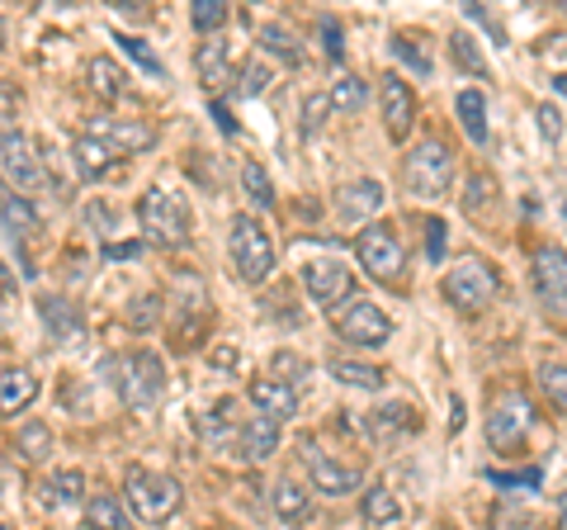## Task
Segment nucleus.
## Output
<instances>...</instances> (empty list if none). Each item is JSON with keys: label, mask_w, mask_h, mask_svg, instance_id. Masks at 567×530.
I'll use <instances>...</instances> for the list:
<instances>
[{"label": "nucleus", "mask_w": 567, "mask_h": 530, "mask_svg": "<svg viewBox=\"0 0 567 530\" xmlns=\"http://www.w3.org/2000/svg\"><path fill=\"white\" fill-rule=\"evenodd\" d=\"M137 223H142V233H147V242H156V246H185V237H189L185 194L152 185L137 204Z\"/></svg>", "instance_id": "f257e3e1"}, {"label": "nucleus", "mask_w": 567, "mask_h": 530, "mask_svg": "<svg viewBox=\"0 0 567 530\" xmlns=\"http://www.w3.org/2000/svg\"><path fill=\"white\" fill-rule=\"evenodd\" d=\"M123 492H128V507L142 521H171L185 502V488L175 483L171 473H152L142 465H133L128 473H123Z\"/></svg>", "instance_id": "f03ea898"}, {"label": "nucleus", "mask_w": 567, "mask_h": 530, "mask_svg": "<svg viewBox=\"0 0 567 530\" xmlns=\"http://www.w3.org/2000/svg\"><path fill=\"white\" fill-rule=\"evenodd\" d=\"M227 256H233L237 275L246 279V285H265V279L275 275V242L256 218H246V214L233 223V233H227Z\"/></svg>", "instance_id": "7ed1b4c3"}, {"label": "nucleus", "mask_w": 567, "mask_h": 530, "mask_svg": "<svg viewBox=\"0 0 567 530\" xmlns=\"http://www.w3.org/2000/svg\"><path fill=\"white\" fill-rule=\"evenodd\" d=\"M104 375H118V394L133 402V408H156L166 394V365L152 356V350H137L128 360H110Z\"/></svg>", "instance_id": "20e7f679"}, {"label": "nucleus", "mask_w": 567, "mask_h": 530, "mask_svg": "<svg viewBox=\"0 0 567 530\" xmlns=\"http://www.w3.org/2000/svg\"><path fill=\"white\" fill-rule=\"evenodd\" d=\"M354 252H360V265L383 285H393V279L406 271V246L402 237L393 233L388 223H369L360 227V237H354Z\"/></svg>", "instance_id": "39448f33"}, {"label": "nucleus", "mask_w": 567, "mask_h": 530, "mask_svg": "<svg viewBox=\"0 0 567 530\" xmlns=\"http://www.w3.org/2000/svg\"><path fill=\"white\" fill-rule=\"evenodd\" d=\"M450 175H454V156L445 143H421L412 156H406V171H402V181L406 190L416 194V200H440V194L450 190Z\"/></svg>", "instance_id": "423d86ee"}, {"label": "nucleus", "mask_w": 567, "mask_h": 530, "mask_svg": "<svg viewBox=\"0 0 567 530\" xmlns=\"http://www.w3.org/2000/svg\"><path fill=\"white\" fill-rule=\"evenodd\" d=\"M496 289H502V279H496V271L483 261V256H468V261H458L454 271L445 275V298L454 308H464V313H477V308H487Z\"/></svg>", "instance_id": "0eeeda50"}, {"label": "nucleus", "mask_w": 567, "mask_h": 530, "mask_svg": "<svg viewBox=\"0 0 567 530\" xmlns=\"http://www.w3.org/2000/svg\"><path fill=\"white\" fill-rule=\"evenodd\" d=\"M0 171H6V185L20 194H39L48 185V171L33 156V137L20 129H0Z\"/></svg>", "instance_id": "6e6552de"}, {"label": "nucleus", "mask_w": 567, "mask_h": 530, "mask_svg": "<svg viewBox=\"0 0 567 530\" xmlns=\"http://www.w3.org/2000/svg\"><path fill=\"white\" fill-rule=\"evenodd\" d=\"M535 427V408H529V398L520 388H506V394H496L492 412H487V440L492 450H516L520 440L529 436Z\"/></svg>", "instance_id": "1a4fd4ad"}, {"label": "nucleus", "mask_w": 567, "mask_h": 530, "mask_svg": "<svg viewBox=\"0 0 567 530\" xmlns=\"http://www.w3.org/2000/svg\"><path fill=\"white\" fill-rule=\"evenodd\" d=\"M336 332H341L350 346H383L388 337H393V323H388V313L379 304L350 298L346 308H336Z\"/></svg>", "instance_id": "9d476101"}, {"label": "nucleus", "mask_w": 567, "mask_h": 530, "mask_svg": "<svg viewBox=\"0 0 567 530\" xmlns=\"http://www.w3.org/2000/svg\"><path fill=\"white\" fill-rule=\"evenodd\" d=\"M535 289L548 313L567 317V252L563 246H539L535 252Z\"/></svg>", "instance_id": "9b49d317"}, {"label": "nucleus", "mask_w": 567, "mask_h": 530, "mask_svg": "<svg viewBox=\"0 0 567 530\" xmlns=\"http://www.w3.org/2000/svg\"><path fill=\"white\" fill-rule=\"evenodd\" d=\"M350 271L341 261H312L308 271H303V289L312 304H322V308H336V304H350Z\"/></svg>", "instance_id": "f8f14e48"}, {"label": "nucleus", "mask_w": 567, "mask_h": 530, "mask_svg": "<svg viewBox=\"0 0 567 530\" xmlns=\"http://www.w3.org/2000/svg\"><path fill=\"white\" fill-rule=\"evenodd\" d=\"M303 469H308V479L322 498H341V492L360 488V469L341 465V459H331V455H317L312 446H303Z\"/></svg>", "instance_id": "ddd939ff"}, {"label": "nucleus", "mask_w": 567, "mask_h": 530, "mask_svg": "<svg viewBox=\"0 0 567 530\" xmlns=\"http://www.w3.org/2000/svg\"><path fill=\"white\" fill-rule=\"evenodd\" d=\"M91 137H100L110 152H147L156 143V129L142 119H91Z\"/></svg>", "instance_id": "4468645a"}, {"label": "nucleus", "mask_w": 567, "mask_h": 530, "mask_svg": "<svg viewBox=\"0 0 567 530\" xmlns=\"http://www.w3.org/2000/svg\"><path fill=\"white\" fill-rule=\"evenodd\" d=\"M379 100H383V123H388V133L402 137L412 133V123H416V95H412V85H406L398 72H388L379 81Z\"/></svg>", "instance_id": "2eb2a0df"}, {"label": "nucleus", "mask_w": 567, "mask_h": 530, "mask_svg": "<svg viewBox=\"0 0 567 530\" xmlns=\"http://www.w3.org/2000/svg\"><path fill=\"white\" fill-rule=\"evenodd\" d=\"M39 317H43L48 337L58 342V346H81V342H85V323H81V313L71 308L66 298H58V294H39Z\"/></svg>", "instance_id": "dca6fc26"}, {"label": "nucleus", "mask_w": 567, "mask_h": 530, "mask_svg": "<svg viewBox=\"0 0 567 530\" xmlns=\"http://www.w3.org/2000/svg\"><path fill=\"white\" fill-rule=\"evenodd\" d=\"M237 446H241V459L246 465H260V459H270L275 446H279V421L275 417H251V421H241V431H237Z\"/></svg>", "instance_id": "f3484780"}, {"label": "nucleus", "mask_w": 567, "mask_h": 530, "mask_svg": "<svg viewBox=\"0 0 567 530\" xmlns=\"http://www.w3.org/2000/svg\"><path fill=\"white\" fill-rule=\"evenodd\" d=\"M251 402L265 412V417H275V421H284V417H293L298 412V394H293V384H279V379H256L251 388Z\"/></svg>", "instance_id": "a211bd4d"}, {"label": "nucleus", "mask_w": 567, "mask_h": 530, "mask_svg": "<svg viewBox=\"0 0 567 530\" xmlns=\"http://www.w3.org/2000/svg\"><path fill=\"white\" fill-rule=\"evenodd\" d=\"M33 398H39V379L29 369H6L0 375V417H20Z\"/></svg>", "instance_id": "6ab92c4d"}, {"label": "nucleus", "mask_w": 567, "mask_h": 530, "mask_svg": "<svg viewBox=\"0 0 567 530\" xmlns=\"http://www.w3.org/2000/svg\"><path fill=\"white\" fill-rule=\"evenodd\" d=\"M194 72H199L204 91H218V85L227 81V72H233V52H227V43L223 39L199 43V52H194Z\"/></svg>", "instance_id": "aec40b11"}, {"label": "nucleus", "mask_w": 567, "mask_h": 530, "mask_svg": "<svg viewBox=\"0 0 567 530\" xmlns=\"http://www.w3.org/2000/svg\"><path fill=\"white\" fill-rule=\"evenodd\" d=\"M114 156H118V152H110V147H104L100 137H91V133H81L76 143H71V162H76V175H85V181H95V175L110 171Z\"/></svg>", "instance_id": "412c9836"}, {"label": "nucleus", "mask_w": 567, "mask_h": 530, "mask_svg": "<svg viewBox=\"0 0 567 530\" xmlns=\"http://www.w3.org/2000/svg\"><path fill=\"white\" fill-rule=\"evenodd\" d=\"M0 218H6V223L14 227V237H20V233H24V237H33V233L43 227V223H39V214H33V204L24 200L20 190H10L6 181H0Z\"/></svg>", "instance_id": "4be33fe9"}, {"label": "nucleus", "mask_w": 567, "mask_h": 530, "mask_svg": "<svg viewBox=\"0 0 567 530\" xmlns=\"http://www.w3.org/2000/svg\"><path fill=\"white\" fill-rule=\"evenodd\" d=\"M458 123H464V133L473 137L477 147L487 143V95L483 91H458Z\"/></svg>", "instance_id": "5701e85b"}, {"label": "nucleus", "mask_w": 567, "mask_h": 530, "mask_svg": "<svg viewBox=\"0 0 567 530\" xmlns=\"http://www.w3.org/2000/svg\"><path fill=\"white\" fill-rule=\"evenodd\" d=\"M383 204V185L379 181H354L341 190V214L346 218H364V214H374V208Z\"/></svg>", "instance_id": "b1692460"}, {"label": "nucleus", "mask_w": 567, "mask_h": 530, "mask_svg": "<svg viewBox=\"0 0 567 530\" xmlns=\"http://www.w3.org/2000/svg\"><path fill=\"white\" fill-rule=\"evenodd\" d=\"M270 498H275V517L279 521H303L308 511H312V502H308V492L298 488L293 479H275V488H270Z\"/></svg>", "instance_id": "393cba45"}, {"label": "nucleus", "mask_w": 567, "mask_h": 530, "mask_svg": "<svg viewBox=\"0 0 567 530\" xmlns=\"http://www.w3.org/2000/svg\"><path fill=\"white\" fill-rule=\"evenodd\" d=\"M81 498H85V473L81 469H62V473H52V479L43 483V502L48 507H71Z\"/></svg>", "instance_id": "a878e982"}, {"label": "nucleus", "mask_w": 567, "mask_h": 530, "mask_svg": "<svg viewBox=\"0 0 567 530\" xmlns=\"http://www.w3.org/2000/svg\"><path fill=\"white\" fill-rule=\"evenodd\" d=\"M85 526L91 530H128V517H123V507L110 498V492H95V498H85Z\"/></svg>", "instance_id": "bb28decb"}, {"label": "nucleus", "mask_w": 567, "mask_h": 530, "mask_svg": "<svg viewBox=\"0 0 567 530\" xmlns=\"http://www.w3.org/2000/svg\"><path fill=\"white\" fill-rule=\"evenodd\" d=\"M91 85H95L100 100H118L123 85H128V77H123V67L114 58H104V52H100V58L91 62Z\"/></svg>", "instance_id": "cd10ccee"}, {"label": "nucleus", "mask_w": 567, "mask_h": 530, "mask_svg": "<svg viewBox=\"0 0 567 530\" xmlns=\"http://www.w3.org/2000/svg\"><path fill=\"white\" fill-rule=\"evenodd\" d=\"M331 379L346 388H383V369L360 360H331Z\"/></svg>", "instance_id": "c85d7f7f"}, {"label": "nucleus", "mask_w": 567, "mask_h": 530, "mask_svg": "<svg viewBox=\"0 0 567 530\" xmlns=\"http://www.w3.org/2000/svg\"><path fill=\"white\" fill-rule=\"evenodd\" d=\"M398 517H402V502L393 498V488L379 483V488L364 492V521H369V526H393Z\"/></svg>", "instance_id": "c756f323"}, {"label": "nucleus", "mask_w": 567, "mask_h": 530, "mask_svg": "<svg viewBox=\"0 0 567 530\" xmlns=\"http://www.w3.org/2000/svg\"><path fill=\"white\" fill-rule=\"evenodd\" d=\"M364 95H369V85L360 77H341L331 85V110H346V114H360L364 110Z\"/></svg>", "instance_id": "7c9ffc66"}, {"label": "nucleus", "mask_w": 567, "mask_h": 530, "mask_svg": "<svg viewBox=\"0 0 567 530\" xmlns=\"http://www.w3.org/2000/svg\"><path fill=\"white\" fill-rule=\"evenodd\" d=\"M20 455L24 459H48L52 455V427L48 421H24L20 427Z\"/></svg>", "instance_id": "2f4dec72"}, {"label": "nucleus", "mask_w": 567, "mask_h": 530, "mask_svg": "<svg viewBox=\"0 0 567 530\" xmlns=\"http://www.w3.org/2000/svg\"><path fill=\"white\" fill-rule=\"evenodd\" d=\"M241 185H246V194H251L256 208H270L275 204V185H270V175H265L260 162H246L241 166Z\"/></svg>", "instance_id": "473e14b6"}, {"label": "nucleus", "mask_w": 567, "mask_h": 530, "mask_svg": "<svg viewBox=\"0 0 567 530\" xmlns=\"http://www.w3.org/2000/svg\"><path fill=\"white\" fill-rule=\"evenodd\" d=\"M260 43H265V48H270V52H275V58H284V62H289V67H298V62H303V52H298V43H293V33H289V29H284V24H265V29H260Z\"/></svg>", "instance_id": "72a5a7b5"}, {"label": "nucleus", "mask_w": 567, "mask_h": 530, "mask_svg": "<svg viewBox=\"0 0 567 530\" xmlns=\"http://www.w3.org/2000/svg\"><path fill=\"white\" fill-rule=\"evenodd\" d=\"M189 20H194V29H199V33H208V39H218V29L227 24V6H223V0H194Z\"/></svg>", "instance_id": "f704fd0d"}, {"label": "nucleus", "mask_w": 567, "mask_h": 530, "mask_svg": "<svg viewBox=\"0 0 567 530\" xmlns=\"http://www.w3.org/2000/svg\"><path fill=\"white\" fill-rule=\"evenodd\" d=\"M114 43H123V52L133 58V67H142L147 77H162V58H156V52L142 39H133V33H114Z\"/></svg>", "instance_id": "c9c22d12"}, {"label": "nucleus", "mask_w": 567, "mask_h": 530, "mask_svg": "<svg viewBox=\"0 0 567 530\" xmlns=\"http://www.w3.org/2000/svg\"><path fill=\"white\" fill-rule=\"evenodd\" d=\"M128 323H133V332H152L156 323H162V294H142L128 308Z\"/></svg>", "instance_id": "e433bc0d"}, {"label": "nucleus", "mask_w": 567, "mask_h": 530, "mask_svg": "<svg viewBox=\"0 0 567 530\" xmlns=\"http://www.w3.org/2000/svg\"><path fill=\"white\" fill-rule=\"evenodd\" d=\"M539 388L548 394V402H554V408L567 412V365H544V369H539Z\"/></svg>", "instance_id": "4c0bfd02"}, {"label": "nucleus", "mask_w": 567, "mask_h": 530, "mask_svg": "<svg viewBox=\"0 0 567 530\" xmlns=\"http://www.w3.org/2000/svg\"><path fill=\"white\" fill-rule=\"evenodd\" d=\"M454 58H458V67H468V72H477V77H487V58H483V48H477V39H468V33H454Z\"/></svg>", "instance_id": "58836bf2"}, {"label": "nucleus", "mask_w": 567, "mask_h": 530, "mask_svg": "<svg viewBox=\"0 0 567 530\" xmlns=\"http://www.w3.org/2000/svg\"><path fill=\"white\" fill-rule=\"evenodd\" d=\"M265 85H270V67L246 62V67H241V77H237V95L256 100V95H265Z\"/></svg>", "instance_id": "ea45409f"}, {"label": "nucleus", "mask_w": 567, "mask_h": 530, "mask_svg": "<svg viewBox=\"0 0 567 530\" xmlns=\"http://www.w3.org/2000/svg\"><path fill=\"white\" fill-rule=\"evenodd\" d=\"M406 417H412V412H406V408H398V402H393V408H379L374 417H369V421H374V436H393V431H406V427H412V421H406Z\"/></svg>", "instance_id": "a19ab883"}, {"label": "nucleus", "mask_w": 567, "mask_h": 530, "mask_svg": "<svg viewBox=\"0 0 567 530\" xmlns=\"http://www.w3.org/2000/svg\"><path fill=\"white\" fill-rule=\"evenodd\" d=\"M327 114H331V95L312 91V95L303 100V133H317V129H322Z\"/></svg>", "instance_id": "79ce46f5"}, {"label": "nucleus", "mask_w": 567, "mask_h": 530, "mask_svg": "<svg viewBox=\"0 0 567 530\" xmlns=\"http://www.w3.org/2000/svg\"><path fill=\"white\" fill-rule=\"evenodd\" d=\"M233 412H237L233 402H218V408H213V417H204V436H208V440H218V446H223V440H227V427H233V421H227Z\"/></svg>", "instance_id": "37998d69"}, {"label": "nucleus", "mask_w": 567, "mask_h": 530, "mask_svg": "<svg viewBox=\"0 0 567 530\" xmlns=\"http://www.w3.org/2000/svg\"><path fill=\"white\" fill-rule=\"evenodd\" d=\"M317 33H322V39H327V58H331V62H341V58H346L341 24H336V20H322V24H317Z\"/></svg>", "instance_id": "c03bdc74"}, {"label": "nucleus", "mask_w": 567, "mask_h": 530, "mask_svg": "<svg viewBox=\"0 0 567 530\" xmlns=\"http://www.w3.org/2000/svg\"><path fill=\"white\" fill-rule=\"evenodd\" d=\"M425 256H431V261H440V256H445V223H425Z\"/></svg>", "instance_id": "a18cd8bd"}, {"label": "nucleus", "mask_w": 567, "mask_h": 530, "mask_svg": "<svg viewBox=\"0 0 567 530\" xmlns=\"http://www.w3.org/2000/svg\"><path fill=\"white\" fill-rule=\"evenodd\" d=\"M487 190H492V181H487V175H477V181H468V200H464V208H468V214H483V204H487Z\"/></svg>", "instance_id": "49530a36"}, {"label": "nucleus", "mask_w": 567, "mask_h": 530, "mask_svg": "<svg viewBox=\"0 0 567 530\" xmlns=\"http://www.w3.org/2000/svg\"><path fill=\"white\" fill-rule=\"evenodd\" d=\"M492 483H502V488H539V469H529V473H492Z\"/></svg>", "instance_id": "de8ad7c7"}, {"label": "nucleus", "mask_w": 567, "mask_h": 530, "mask_svg": "<svg viewBox=\"0 0 567 530\" xmlns=\"http://www.w3.org/2000/svg\"><path fill=\"white\" fill-rule=\"evenodd\" d=\"M539 129H544L548 143H554V137L563 133V114L554 110V104H539Z\"/></svg>", "instance_id": "09e8293b"}, {"label": "nucleus", "mask_w": 567, "mask_h": 530, "mask_svg": "<svg viewBox=\"0 0 567 530\" xmlns=\"http://www.w3.org/2000/svg\"><path fill=\"white\" fill-rule=\"evenodd\" d=\"M14 110H20V85H14V81H0V119H10Z\"/></svg>", "instance_id": "8fccbe9b"}, {"label": "nucleus", "mask_w": 567, "mask_h": 530, "mask_svg": "<svg viewBox=\"0 0 567 530\" xmlns=\"http://www.w3.org/2000/svg\"><path fill=\"white\" fill-rule=\"evenodd\" d=\"M393 48H398V58H406V62H412V67H416V72H425V67H431V62H425V58H421V52H416V43H406V39H398Z\"/></svg>", "instance_id": "3c124183"}, {"label": "nucleus", "mask_w": 567, "mask_h": 530, "mask_svg": "<svg viewBox=\"0 0 567 530\" xmlns=\"http://www.w3.org/2000/svg\"><path fill=\"white\" fill-rule=\"evenodd\" d=\"M213 119H218V129H223V133H237V119L227 114V104H213Z\"/></svg>", "instance_id": "603ef678"}, {"label": "nucleus", "mask_w": 567, "mask_h": 530, "mask_svg": "<svg viewBox=\"0 0 567 530\" xmlns=\"http://www.w3.org/2000/svg\"><path fill=\"white\" fill-rule=\"evenodd\" d=\"M554 91H558V95H563V100H567V72H563V77H558V81H554Z\"/></svg>", "instance_id": "864d4df0"}, {"label": "nucleus", "mask_w": 567, "mask_h": 530, "mask_svg": "<svg viewBox=\"0 0 567 530\" xmlns=\"http://www.w3.org/2000/svg\"><path fill=\"white\" fill-rule=\"evenodd\" d=\"M558 530H567V502H563V521H558Z\"/></svg>", "instance_id": "5fc2aeb1"}, {"label": "nucleus", "mask_w": 567, "mask_h": 530, "mask_svg": "<svg viewBox=\"0 0 567 530\" xmlns=\"http://www.w3.org/2000/svg\"><path fill=\"white\" fill-rule=\"evenodd\" d=\"M0 530H14V526H6V521H0Z\"/></svg>", "instance_id": "6e6d98bb"}, {"label": "nucleus", "mask_w": 567, "mask_h": 530, "mask_svg": "<svg viewBox=\"0 0 567 530\" xmlns=\"http://www.w3.org/2000/svg\"><path fill=\"white\" fill-rule=\"evenodd\" d=\"M0 48H6V43H0Z\"/></svg>", "instance_id": "4d7b16f0"}, {"label": "nucleus", "mask_w": 567, "mask_h": 530, "mask_svg": "<svg viewBox=\"0 0 567 530\" xmlns=\"http://www.w3.org/2000/svg\"><path fill=\"white\" fill-rule=\"evenodd\" d=\"M563 214H567V208H563Z\"/></svg>", "instance_id": "13d9d810"}]
</instances>
